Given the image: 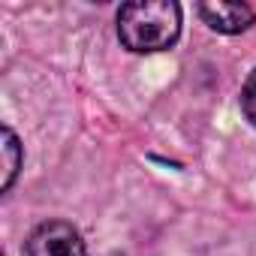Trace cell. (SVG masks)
I'll use <instances>...</instances> for the list:
<instances>
[{
  "mask_svg": "<svg viewBox=\"0 0 256 256\" xmlns=\"http://www.w3.org/2000/svg\"><path fill=\"white\" fill-rule=\"evenodd\" d=\"M202 22L217 34H241L256 22V12L247 4H229V0H208L196 6Z\"/></svg>",
  "mask_w": 256,
  "mask_h": 256,
  "instance_id": "obj_3",
  "label": "cell"
},
{
  "mask_svg": "<svg viewBox=\"0 0 256 256\" xmlns=\"http://www.w3.org/2000/svg\"><path fill=\"white\" fill-rule=\"evenodd\" d=\"M22 160H24V151L16 139V133L10 130V126H4V190L12 187L18 169H22Z\"/></svg>",
  "mask_w": 256,
  "mask_h": 256,
  "instance_id": "obj_4",
  "label": "cell"
},
{
  "mask_svg": "<svg viewBox=\"0 0 256 256\" xmlns=\"http://www.w3.org/2000/svg\"><path fill=\"white\" fill-rule=\"evenodd\" d=\"M22 256H88V247L72 223L46 220L28 235Z\"/></svg>",
  "mask_w": 256,
  "mask_h": 256,
  "instance_id": "obj_2",
  "label": "cell"
},
{
  "mask_svg": "<svg viewBox=\"0 0 256 256\" xmlns=\"http://www.w3.org/2000/svg\"><path fill=\"white\" fill-rule=\"evenodd\" d=\"M241 108H244L247 120L256 126V70L247 76V82H244V88H241Z\"/></svg>",
  "mask_w": 256,
  "mask_h": 256,
  "instance_id": "obj_5",
  "label": "cell"
},
{
  "mask_svg": "<svg viewBox=\"0 0 256 256\" xmlns=\"http://www.w3.org/2000/svg\"><path fill=\"white\" fill-rule=\"evenodd\" d=\"M181 6L175 0H136L118 12V40L136 54L166 52L178 42Z\"/></svg>",
  "mask_w": 256,
  "mask_h": 256,
  "instance_id": "obj_1",
  "label": "cell"
}]
</instances>
